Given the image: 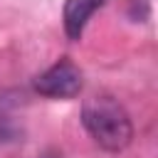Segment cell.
Here are the masks:
<instances>
[{
  "label": "cell",
  "mask_w": 158,
  "mask_h": 158,
  "mask_svg": "<svg viewBox=\"0 0 158 158\" xmlns=\"http://www.w3.org/2000/svg\"><path fill=\"white\" fill-rule=\"evenodd\" d=\"M81 123L104 151H123L133 138V123L126 109L111 96H91L81 106Z\"/></svg>",
  "instance_id": "1"
},
{
  "label": "cell",
  "mask_w": 158,
  "mask_h": 158,
  "mask_svg": "<svg viewBox=\"0 0 158 158\" xmlns=\"http://www.w3.org/2000/svg\"><path fill=\"white\" fill-rule=\"evenodd\" d=\"M35 91L49 99H72L81 91V72L74 62L59 59L35 79Z\"/></svg>",
  "instance_id": "2"
},
{
  "label": "cell",
  "mask_w": 158,
  "mask_h": 158,
  "mask_svg": "<svg viewBox=\"0 0 158 158\" xmlns=\"http://www.w3.org/2000/svg\"><path fill=\"white\" fill-rule=\"evenodd\" d=\"M106 0H67L64 2V32L69 40H79L89 17L104 5Z\"/></svg>",
  "instance_id": "3"
}]
</instances>
